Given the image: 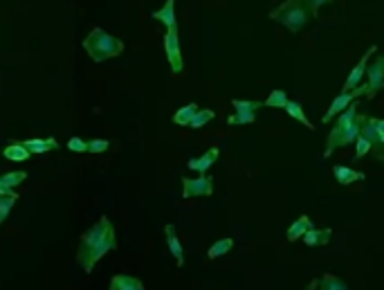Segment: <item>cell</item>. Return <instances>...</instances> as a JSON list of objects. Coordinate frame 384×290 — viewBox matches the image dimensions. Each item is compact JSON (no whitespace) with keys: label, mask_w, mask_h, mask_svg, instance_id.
I'll list each match as a JSON object with an SVG mask.
<instances>
[{"label":"cell","mask_w":384,"mask_h":290,"mask_svg":"<svg viewBox=\"0 0 384 290\" xmlns=\"http://www.w3.org/2000/svg\"><path fill=\"white\" fill-rule=\"evenodd\" d=\"M108 149H110V142L108 140L97 138V140H90L88 142V153H104V151H108Z\"/></svg>","instance_id":"cell-30"},{"label":"cell","mask_w":384,"mask_h":290,"mask_svg":"<svg viewBox=\"0 0 384 290\" xmlns=\"http://www.w3.org/2000/svg\"><path fill=\"white\" fill-rule=\"evenodd\" d=\"M214 117H216L214 110H209V108H198V112H195L193 119L189 122V128H202V126H207Z\"/></svg>","instance_id":"cell-26"},{"label":"cell","mask_w":384,"mask_h":290,"mask_svg":"<svg viewBox=\"0 0 384 290\" xmlns=\"http://www.w3.org/2000/svg\"><path fill=\"white\" fill-rule=\"evenodd\" d=\"M165 52L169 59V66L173 70V75H180L184 70V61H182V50H180V34L178 29H167L165 34Z\"/></svg>","instance_id":"cell-8"},{"label":"cell","mask_w":384,"mask_h":290,"mask_svg":"<svg viewBox=\"0 0 384 290\" xmlns=\"http://www.w3.org/2000/svg\"><path fill=\"white\" fill-rule=\"evenodd\" d=\"M371 153V144L366 138H362V135H357V140H355V158L357 160H362L364 156H369Z\"/></svg>","instance_id":"cell-29"},{"label":"cell","mask_w":384,"mask_h":290,"mask_svg":"<svg viewBox=\"0 0 384 290\" xmlns=\"http://www.w3.org/2000/svg\"><path fill=\"white\" fill-rule=\"evenodd\" d=\"M366 90H369V86H357V88H353V90H341V93L333 99V104L328 106V110L324 112L322 122H324V124H328L333 117H337L339 112H344V110L350 106V104H353V101L357 99V97L366 95Z\"/></svg>","instance_id":"cell-5"},{"label":"cell","mask_w":384,"mask_h":290,"mask_svg":"<svg viewBox=\"0 0 384 290\" xmlns=\"http://www.w3.org/2000/svg\"><path fill=\"white\" fill-rule=\"evenodd\" d=\"M195 112H198V104H193V101L187 104V106H182L173 115V124H178V126H189V122L193 119Z\"/></svg>","instance_id":"cell-23"},{"label":"cell","mask_w":384,"mask_h":290,"mask_svg":"<svg viewBox=\"0 0 384 290\" xmlns=\"http://www.w3.org/2000/svg\"><path fill=\"white\" fill-rule=\"evenodd\" d=\"M16 203H19V193L16 191L3 193V196H0V225L7 221V216H10V212L14 209Z\"/></svg>","instance_id":"cell-22"},{"label":"cell","mask_w":384,"mask_h":290,"mask_svg":"<svg viewBox=\"0 0 384 290\" xmlns=\"http://www.w3.org/2000/svg\"><path fill=\"white\" fill-rule=\"evenodd\" d=\"M117 247V237H115V228L108 221V216H101L93 228L84 232V237L79 241V250H77V263L84 268V272H93L97 261L104 259L106 254L112 252Z\"/></svg>","instance_id":"cell-1"},{"label":"cell","mask_w":384,"mask_h":290,"mask_svg":"<svg viewBox=\"0 0 384 290\" xmlns=\"http://www.w3.org/2000/svg\"><path fill=\"white\" fill-rule=\"evenodd\" d=\"M369 119H371V124L375 128V133H378L380 142L384 144V119H378V117H369Z\"/></svg>","instance_id":"cell-33"},{"label":"cell","mask_w":384,"mask_h":290,"mask_svg":"<svg viewBox=\"0 0 384 290\" xmlns=\"http://www.w3.org/2000/svg\"><path fill=\"white\" fill-rule=\"evenodd\" d=\"M308 230H313V221H310V216H299V219L288 228V232H285V239H288L290 243H295V241L304 239V234Z\"/></svg>","instance_id":"cell-16"},{"label":"cell","mask_w":384,"mask_h":290,"mask_svg":"<svg viewBox=\"0 0 384 290\" xmlns=\"http://www.w3.org/2000/svg\"><path fill=\"white\" fill-rule=\"evenodd\" d=\"M27 180V173L25 171H10V173H5V176H0V182L5 184V187H19V184H23Z\"/></svg>","instance_id":"cell-27"},{"label":"cell","mask_w":384,"mask_h":290,"mask_svg":"<svg viewBox=\"0 0 384 290\" xmlns=\"http://www.w3.org/2000/svg\"><path fill=\"white\" fill-rule=\"evenodd\" d=\"M68 151H75V153H86L88 151V142L86 140H81V138H70L68 140Z\"/></svg>","instance_id":"cell-32"},{"label":"cell","mask_w":384,"mask_h":290,"mask_svg":"<svg viewBox=\"0 0 384 290\" xmlns=\"http://www.w3.org/2000/svg\"><path fill=\"white\" fill-rule=\"evenodd\" d=\"M317 288H320V279H313V281H310V284H308L306 290H317Z\"/></svg>","instance_id":"cell-34"},{"label":"cell","mask_w":384,"mask_h":290,"mask_svg":"<svg viewBox=\"0 0 384 290\" xmlns=\"http://www.w3.org/2000/svg\"><path fill=\"white\" fill-rule=\"evenodd\" d=\"M232 247H234V241L232 239H220V241H216V243L207 250V256H209L211 261H214V259H218V256H223V254L230 252Z\"/></svg>","instance_id":"cell-25"},{"label":"cell","mask_w":384,"mask_h":290,"mask_svg":"<svg viewBox=\"0 0 384 290\" xmlns=\"http://www.w3.org/2000/svg\"><path fill=\"white\" fill-rule=\"evenodd\" d=\"M110 290H115V288H110Z\"/></svg>","instance_id":"cell-36"},{"label":"cell","mask_w":384,"mask_h":290,"mask_svg":"<svg viewBox=\"0 0 384 290\" xmlns=\"http://www.w3.org/2000/svg\"><path fill=\"white\" fill-rule=\"evenodd\" d=\"M333 176H335V180H337L339 184H353V182H359V180H364L366 176L362 171H355V169H350V167H344V165H335L333 167Z\"/></svg>","instance_id":"cell-15"},{"label":"cell","mask_w":384,"mask_h":290,"mask_svg":"<svg viewBox=\"0 0 384 290\" xmlns=\"http://www.w3.org/2000/svg\"><path fill=\"white\" fill-rule=\"evenodd\" d=\"M362 122H364V115H359L357 112L355 101L350 104L344 112H339L337 122H335L333 131L328 133V140H326L324 158H331L337 149H344V147H350V144H355Z\"/></svg>","instance_id":"cell-2"},{"label":"cell","mask_w":384,"mask_h":290,"mask_svg":"<svg viewBox=\"0 0 384 290\" xmlns=\"http://www.w3.org/2000/svg\"><path fill=\"white\" fill-rule=\"evenodd\" d=\"M10 191H14V189H10V187H5L3 182H0V196H3V193H10Z\"/></svg>","instance_id":"cell-35"},{"label":"cell","mask_w":384,"mask_h":290,"mask_svg":"<svg viewBox=\"0 0 384 290\" xmlns=\"http://www.w3.org/2000/svg\"><path fill=\"white\" fill-rule=\"evenodd\" d=\"M234 106V115L227 117V124L230 126H245V124H252L256 119V110L263 106L261 101H250V99H234L232 101Z\"/></svg>","instance_id":"cell-6"},{"label":"cell","mask_w":384,"mask_h":290,"mask_svg":"<svg viewBox=\"0 0 384 290\" xmlns=\"http://www.w3.org/2000/svg\"><path fill=\"white\" fill-rule=\"evenodd\" d=\"M378 52V45H371L369 50L364 52V56L355 63V68L348 72V77H346V82H344V88L341 90H353V88H357L359 84H362V79L366 75V66H369V56Z\"/></svg>","instance_id":"cell-10"},{"label":"cell","mask_w":384,"mask_h":290,"mask_svg":"<svg viewBox=\"0 0 384 290\" xmlns=\"http://www.w3.org/2000/svg\"><path fill=\"white\" fill-rule=\"evenodd\" d=\"M84 50L95 63H104L124 52V43H121L117 36L108 34L106 29L95 27V29H90V34L84 38Z\"/></svg>","instance_id":"cell-3"},{"label":"cell","mask_w":384,"mask_h":290,"mask_svg":"<svg viewBox=\"0 0 384 290\" xmlns=\"http://www.w3.org/2000/svg\"><path fill=\"white\" fill-rule=\"evenodd\" d=\"M218 156H220V151H218V147H211L207 153H202L200 158H191L189 162H187V167L191 169V171H198V173H207L211 167H214V162L218 160Z\"/></svg>","instance_id":"cell-13"},{"label":"cell","mask_w":384,"mask_h":290,"mask_svg":"<svg viewBox=\"0 0 384 290\" xmlns=\"http://www.w3.org/2000/svg\"><path fill=\"white\" fill-rule=\"evenodd\" d=\"M283 110L288 112L290 117H295L297 122L304 124V126L308 128V131H315V126L310 124V119L306 117V112H304V106H301L299 101H292V99H288V104H285V108H283Z\"/></svg>","instance_id":"cell-21"},{"label":"cell","mask_w":384,"mask_h":290,"mask_svg":"<svg viewBox=\"0 0 384 290\" xmlns=\"http://www.w3.org/2000/svg\"><path fill=\"white\" fill-rule=\"evenodd\" d=\"M359 135L369 140V144H371V156H373V158H378L380 162L384 165V144L380 142L378 133H375V128H373V124H371V119H369V117H364L362 126H359Z\"/></svg>","instance_id":"cell-11"},{"label":"cell","mask_w":384,"mask_h":290,"mask_svg":"<svg viewBox=\"0 0 384 290\" xmlns=\"http://www.w3.org/2000/svg\"><path fill=\"white\" fill-rule=\"evenodd\" d=\"M306 3V7H308V12H310V16H320V10L324 5H328V3H333V0H304Z\"/></svg>","instance_id":"cell-31"},{"label":"cell","mask_w":384,"mask_h":290,"mask_svg":"<svg viewBox=\"0 0 384 290\" xmlns=\"http://www.w3.org/2000/svg\"><path fill=\"white\" fill-rule=\"evenodd\" d=\"M331 237H333V230H328V228H324V230L313 228V230H308L306 234H304V243H306L308 247L326 245V243L331 241Z\"/></svg>","instance_id":"cell-18"},{"label":"cell","mask_w":384,"mask_h":290,"mask_svg":"<svg viewBox=\"0 0 384 290\" xmlns=\"http://www.w3.org/2000/svg\"><path fill=\"white\" fill-rule=\"evenodd\" d=\"M214 193V178L200 173L198 178H182V198H198Z\"/></svg>","instance_id":"cell-7"},{"label":"cell","mask_w":384,"mask_h":290,"mask_svg":"<svg viewBox=\"0 0 384 290\" xmlns=\"http://www.w3.org/2000/svg\"><path fill=\"white\" fill-rule=\"evenodd\" d=\"M23 144H25V149L29 153H34V156H40V153H47V151H52V149H59V142H56L54 138H47V140L32 138V140H25Z\"/></svg>","instance_id":"cell-19"},{"label":"cell","mask_w":384,"mask_h":290,"mask_svg":"<svg viewBox=\"0 0 384 290\" xmlns=\"http://www.w3.org/2000/svg\"><path fill=\"white\" fill-rule=\"evenodd\" d=\"M317 290H350V288H348L346 281H341L339 277L328 275V272H326V275L320 279V288H317Z\"/></svg>","instance_id":"cell-24"},{"label":"cell","mask_w":384,"mask_h":290,"mask_svg":"<svg viewBox=\"0 0 384 290\" xmlns=\"http://www.w3.org/2000/svg\"><path fill=\"white\" fill-rule=\"evenodd\" d=\"M269 21H276L285 25L290 32H301L310 21V12L304 0H283L276 10L269 12Z\"/></svg>","instance_id":"cell-4"},{"label":"cell","mask_w":384,"mask_h":290,"mask_svg":"<svg viewBox=\"0 0 384 290\" xmlns=\"http://www.w3.org/2000/svg\"><path fill=\"white\" fill-rule=\"evenodd\" d=\"M110 288H115V290H144V284L140 279H135V277L115 275L110 279Z\"/></svg>","instance_id":"cell-20"},{"label":"cell","mask_w":384,"mask_h":290,"mask_svg":"<svg viewBox=\"0 0 384 290\" xmlns=\"http://www.w3.org/2000/svg\"><path fill=\"white\" fill-rule=\"evenodd\" d=\"M366 77H369V84H366L369 86V90H366L364 97L366 99H373V97L384 88V54L366 66Z\"/></svg>","instance_id":"cell-9"},{"label":"cell","mask_w":384,"mask_h":290,"mask_svg":"<svg viewBox=\"0 0 384 290\" xmlns=\"http://www.w3.org/2000/svg\"><path fill=\"white\" fill-rule=\"evenodd\" d=\"M285 104H288V95H285V90H272L267 99L263 101V106H267V108H285Z\"/></svg>","instance_id":"cell-28"},{"label":"cell","mask_w":384,"mask_h":290,"mask_svg":"<svg viewBox=\"0 0 384 290\" xmlns=\"http://www.w3.org/2000/svg\"><path fill=\"white\" fill-rule=\"evenodd\" d=\"M153 19L162 23L167 29H178V19H176V0H167L158 12H153Z\"/></svg>","instance_id":"cell-14"},{"label":"cell","mask_w":384,"mask_h":290,"mask_svg":"<svg viewBox=\"0 0 384 290\" xmlns=\"http://www.w3.org/2000/svg\"><path fill=\"white\" fill-rule=\"evenodd\" d=\"M165 237H167L169 252L173 254L178 268H182V265H184V250H182V243H180V239H178V232H176V225L173 223H169L167 228H165Z\"/></svg>","instance_id":"cell-12"},{"label":"cell","mask_w":384,"mask_h":290,"mask_svg":"<svg viewBox=\"0 0 384 290\" xmlns=\"http://www.w3.org/2000/svg\"><path fill=\"white\" fill-rule=\"evenodd\" d=\"M29 156H32V153L25 149V144H23V142H10L3 149V158H7L10 162H25Z\"/></svg>","instance_id":"cell-17"}]
</instances>
